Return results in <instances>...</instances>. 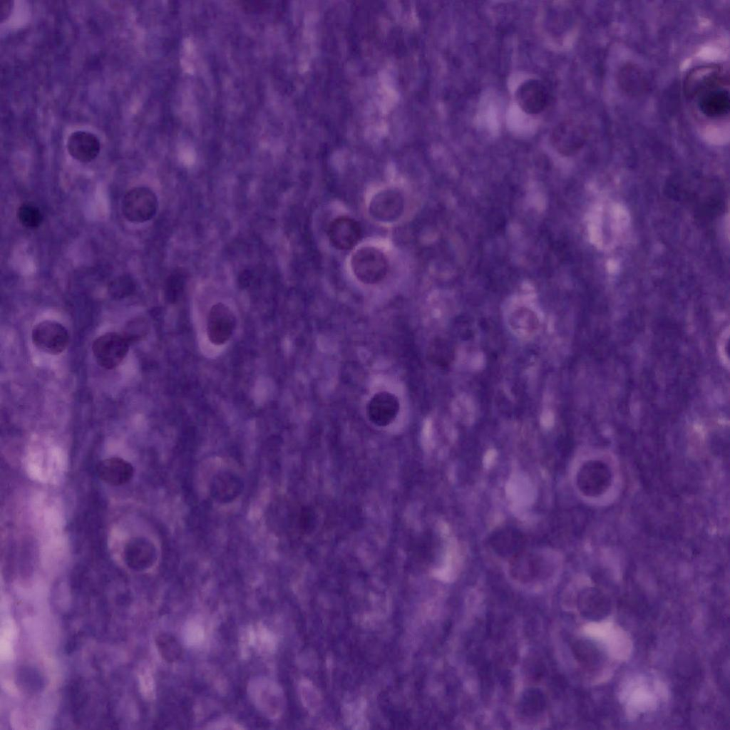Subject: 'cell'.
Masks as SVG:
<instances>
[{"mask_svg": "<svg viewBox=\"0 0 730 730\" xmlns=\"http://www.w3.org/2000/svg\"><path fill=\"white\" fill-rule=\"evenodd\" d=\"M158 201L155 193L147 187H136L123 197L122 212L132 222H144L152 219L157 212Z\"/></svg>", "mask_w": 730, "mask_h": 730, "instance_id": "3957f363", "label": "cell"}, {"mask_svg": "<svg viewBox=\"0 0 730 730\" xmlns=\"http://www.w3.org/2000/svg\"><path fill=\"white\" fill-rule=\"evenodd\" d=\"M244 488L243 480L238 474L230 470H222L212 477L210 494L215 502L228 504L242 495Z\"/></svg>", "mask_w": 730, "mask_h": 730, "instance_id": "30bf717a", "label": "cell"}, {"mask_svg": "<svg viewBox=\"0 0 730 730\" xmlns=\"http://www.w3.org/2000/svg\"><path fill=\"white\" fill-rule=\"evenodd\" d=\"M509 562L511 576L518 581L528 582L539 576L544 561L538 554L523 550Z\"/></svg>", "mask_w": 730, "mask_h": 730, "instance_id": "ac0fdd59", "label": "cell"}, {"mask_svg": "<svg viewBox=\"0 0 730 730\" xmlns=\"http://www.w3.org/2000/svg\"><path fill=\"white\" fill-rule=\"evenodd\" d=\"M17 217L21 224L28 228H36L43 221L41 211L30 204L21 205L18 209Z\"/></svg>", "mask_w": 730, "mask_h": 730, "instance_id": "d4e9b609", "label": "cell"}, {"mask_svg": "<svg viewBox=\"0 0 730 730\" xmlns=\"http://www.w3.org/2000/svg\"><path fill=\"white\" fill-rule=\"evenodd\" d=\"M66 146L68 152L73 158L83 163L95 159L101 149L97 136L86 130L71 133L68 138Z\"/></svg>", "mask_w": 730, "mask_h": 730, "instance_id": "e0dca14e", "label": "cell"}, {"mask_svg": "<svg viewBox=\"0 0 730 730\" xmlns=\"http://www.w3.org/2000/svg\"><path fill=\"white\" fill-rule=\"evenodd\" d=\"M554 413L551 409L545 408L543 410L540 415L541 423L544 426H550L554 423Z\"/></svg>", "mask_w": 730, "mask_h": 730, "instance_id": "4dcf8cb0", "label": "cell"}, {"mask_svg": "<svg viewBox=\"0 0 730 730\" xmlns=\"http://www.w3.org/2000/svg\"><path fill=\"white\" fill-rule=\"evenodd\" d=\"M515 99L519 107L528 114L542 112L548 103V93L544 84L538 79H528L523 82L515 91Z\"/></svg>", "mask_w": 730, "mask_h": 730, "instance_id": "5bb4252c", "label": "cell"}, {"mask_svg": "<svg viewBox=\"0 0 730 730\" xmlns=\"http://www.w3.org/2000/svg\"><path fill=\"white\" fill-rule=\"evenodd\" d=\"M183 289V280L180 274H172L168 279L165 285V294L169 302L174 303L177 301Z\"/></svg>", "mask_w": 730, "mask_h": 730, "instance_id": "f1b7e54d", "label": "cell"}, {"mask_svg": "<svg viewBox=\"0 0 730 730\" xmlns=\"http://www.w3.org/2000/svg\"><path fill=\"white\" fill-rule=\"evenodd\" d=\"M687 95L694 101L706 118L719 119L728 115L730 98L728 74L719 66L696 68L685 82Z\"/></svg>", "mask_w": 730, "mask_h": 730, "instance_id": "6da1fadb", "label": "cell"}, {"mask_svg": "<svg viewBox=\"0 0 730 730\" xmlns=\"http://www.w3.org/2000/svg\"><path fill=\"white\" fill-rule=\"evenodd\" d=\"M582 139V129L572 120L560 123L550 133L552 145L562 154H569L574 151L580 145Z\"/></svg>", "mask_w": 730, "mask_h": 730, "instance_id": "d6986e66", "label": "cell"}, {"mask_svg": "<svg viewBox=\"0 0 730 730\" xmlns=\"http://www.w3.org/2000/svg\"><path fill=\"white\" fill-rule=\"evenodd\" d=\"M150 325L148 320L138 317L130 320L121 333L130 344L143 340L149 332Z\"/></svg>", "mask_w": 730, "mask_h": 730, "instance_id": "603a6c76", "label": "cell"}, {"mask_svg": "<svg viewBox=\"0 0 730 730\" xmlns=\"http://www.w3.org/2000/svg\"><path fill=\"white\" fill-rule=\"evenodd\" d=\"M356 278L364 284H373L386 277L389 263L386 255L379 249L365 246L356 250L350 261Z\"/></svg>", "mask_w": 730, "mask_h": 730, "instance_id": "7a4b0ae2", "label": "cell"}, {"mask_svg": "<svg viewBox=\"0 0 730 730\" xmlns=\"http://www.w3.org/2000/svg\"><path fill=\"white\" fill-rule=\"evenodd\" d=\"M157 640L159 651L167 660H175L180 655V649L174 638L164 634L159 636Z\"/></svg>", "mask_w": 730, "mask_h": 730, "instance_id": "83f0119b", "label": "cell"}, {"mask_svg": "<svg viewBox=\"0 0 730 730\" xmlns=\"http://www.w3.org/2000/svg\"><path fill=\"white\" fill-rule=\"evenodd\" d=\"M130 344L120 333L108 332L93 343L92 351L98 364L107 369L118 366L124 359Z\"/></svg>", "mask_w": 730, "mask_h": 730, "instance_id": "5b68a950", "label": "cell"}, {"mask_svg": "<svg viewBox=\"0 0 730 730\" xmlns=\"http://www.w3.org/2000/svg\"><path fill=\"white\" fill-rule=\"evenodd\" d=\"M573 652L577 660L583 664H592L597 661V649L586 642L578 641L575 643Z\"/></svg>", "mask_w": 730, "mask_h": 730, "instance_id": "4316f807", "label": "cell"}, {"mask_svg": "<svg viewBox=\"0 0 730 730\" xmlns=\"http://www.w3.org/2000/svg\"><path fill=\"white\" fill-rule=\"evenodd\" d=\"M135 289L133 279L126 274L115 277L110 282L108 291L115 299H121L131 295Z\"/></svg>", "mask_w": 730, "mask_h": 730, "instance_id": "cb8c5ba5", "label": "cell"}, {"mask_svg": "<svg viewBox=\"0 0 730 730\" xmlns=\"http://www.w3.org/2000/svg\"><path fill=\"white\" fill-rule=\"evenodd\" d=\"M453 410L456 417L463 421H471L476 413V408L473 401L466 394L458 395L453 404Z\"/></svg>", "mask_w": 730, "mask_h": 730, "instance_id": "484cf974", "label": "cell"}, {"mask_svg": "<svg viewBox=\"0 0 730 730\" xmlns=\"http://www.w3.org/2000/svg\"><path fill=\"white\" fill-rule=\"evenodd\" d=\"M728 334L726 336V333L724 332L723 336L721 337L719 340V351L720 353L721 356H722L721 359L723 360H727V361H729V359L725 356V355H726V356L728 357V354L725 351V349H728V348H726L725 344L728 342Z\"/></svg>", "mask_w": 730, "mask_h": 730, "instance_id": "1f68e13d", "label": "cell"}, {"mask_svg": "<svg viewBox=\"0 0 730 730\" xmlns=\"http://www.w3.org/2000/svg\"><path fill=\"white\" fill-rule=\"evenodd\" d=\"M505 321L510 331L517 337L529 339L540 331L543 317L535 309L527 305H518L508 309Z\"/></svg>", "mask_w": 730, "mask_h": 730, "instance_id": "9c48e42d", "label": "cell"}, {"mask_svg": "<svg viewBox=\"0 0 730 730\" xmlns=\"http://www.w3.org/2000/svg\"><path fill=\"white\" fill-rule=\"evenodd\" d=\"M612 478L611 470L605 463L598 460H590L584 463L579 468L576 484L584 495L596 497L605 493L610 488Z\"/></svg>", "mask_w": 730, "mask_h": 730, "instance_id": "277c9868", "label": "cell"}, {"mask_svg": "<svg viewBox=\"0 0 730 730\" xmlns=\"http://www.w3.org/2000/svg\"><path fill=\"white\" fill-rule=\"evenodd\" d=\"M134 469L123 458L112 457L101 461L97 467L98 477L112 485H123L132 478Z\"/></svg>", "mask_w": 730, "mask_h": 730, "instance_id": "ffe728a7", "label": "cell"}, {"mask_svg": "<svg viewBox=\"0 0 730 730\" xmlns=\"http://www.w3.org/2000/svg\"><path fill=\"white\" fill-rule=\"evenodd\" d=\"M404 198L396 188H386L379 191L371 199L369 212L371 216L381 222H393L402 215Z\"/></svg>", "mask_w": 730, "mask_h": 730, "instance_id": "ba28073f", "label": "cell"}, {"mask_svg": "<svg viewBox=\"0 0 730 730\" xmlns=\"http://www.w3.org/2000/svg\"><path fill=\"white\" fill-rule=\"evenodd\" d=\"M643 73L633 66H627L620 73V81L624 91L628 92L642 91L645 86V78Z\"/></svg>", "mask_w": 730, "mask_h": 730, "instance_id": "7402d4cb", "label": "cell"}, {"mask_svg": "<svg viewBox=\"0 0 730 730\" xmlns=\"http://www.w3.org/2000/svg\"><path fill=\"white\" fill-rule=\"evenodd\" d=\"M488 543L495 553L510 560L525 550L526 540L523 533L517 528L503 526L491 533Z\"/></svg>", "mask_w": 730, "mask_h": 730, "instance_id": "8fae6325", "label": "cell"}, {"mask_svg": "<svg viewBox=\"0 0 730 730\" xmlns=\"http://www.w3.org/2000/svg\"><path fill=\"white\" fill-rule=\"evenodd\" d=\"M13 8V1L9 0L0 1V19L1 21L6 19Z\"/></svg>", "mask_w": 730, "mask_h": 730, "instance_id": "f546056e", "label": "cell"}, {"mask_svg": "<svg viewBox=\"0 0 730 730\" xmlns=\"http://www.w3.org/2000/svg\"><path fill=\"white\" fill-rule=\"evenodd\" d=\"M236 327V317L226 304L219 302L210 308L206 323V333L209 341L215 345H222L228 341Z\"/></svg>", "mask_w": 730, "mask_h": 730, "instance_id": "52a82bcc", "label": "cell"}, {"mask_svg": "<svg viewBox=\"0 0 730 730\" xmlns=\"http://www.w3.org/2000/svg\"><path fill=\"white\" fill-rule=\"evenodd\" d=\"M577 605L582 617L595 622L600 621L607 617L612 608L609 597L594 587L584 589L580 592Z\"/></svg>", "mask_w": 730, "mask_h": 730, "instance_id": "4fadbf2b", "label": "cell"}, {"mask_svg": "<svg viewBox=\"0 0 730 730\" xmlns=\"http://www.w3.org/2000/svg\"><path fill=\"white\" fill-rule=\"evenodd\" d=\"M400 403L398 398L389 391L376 393L369 401L366 413L369 421L378 426L391 424L398 416Z\"/></svg>", "mask_w": 730, "mask_h": 730, "instance_id": "7c38bea8", "label": "cell"}, {"mask_svg": "<svg viewBox=\"0 0 730 730\" xmlns=\"http://www.w3.org/2000/svg\"><path fill=\"white\" fill-rule=\"evenodd\" d=\"M546 705L544 694L538 688H529L521 696L520 709L526 716H535L541 713Z\"/></svg>", "mask_w": 730, "mask_h": 730, "instance_id": "44dd1931", "label": "cell"}, {"mask_svg": "<svg viewBox=\"0 0 730 730\" xmlns=\"http://www.w3.org/2000/svg\"><path fill=\"white\" fill-rule=\"evenodd\" d=\"M361 237V228L357 221L346 216L334 219L328 228V237L336 249L346 250L355 247Z\"/></svg>", "mask_w": 730, "mask_h": 730, "instance_id": "9a60e30c", "label": "cell"}, {"mask_svg": "<svg viewBox=\"0 0 730 730\" xmlns=\"http://www.w3.org/2000/svg\"><path fill=\"white\" fill-rule=\"evenodd\" d=\"M31 339L34 344L43 352L58 354L67 347L69 334L61 324L45 320L34 327Z\"/></svg>", "mask_w": 730, "mask_h": 730, "instance_id": "8992f818", "label": "cell"}, {"mask_svg": "<svg viewBox=\"0 0 730 730\" xmlns=\"http://www.w3.org/2000/svg\"><path fill=\"white\" fill-rule=\"evenodd\" d=\"M157 557L155 544L143 537L130 540L123 550L125 563L135 570H143L150 567L155 562Z\"/></svg>", "mask_w": 730, "mask_h": 730, "instance_id": "2e32d148", "label": "cell"}]
</instances>
